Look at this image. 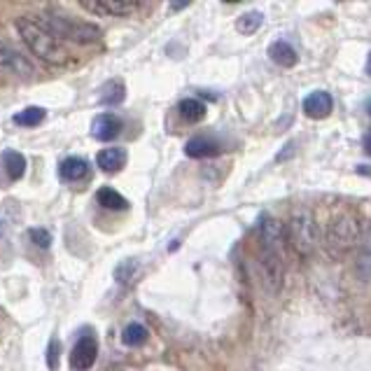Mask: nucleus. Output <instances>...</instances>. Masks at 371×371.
Masks as SVG:
<instances>
[{
	"mask_svg": "<svg viewBox=\"0 0 371 371\" xmlns=\"http://www.w3.org/2000/svg\"><path fill=\"white\" fill-rule=\"evenodd\" d=\"M367 75L371 77V52H369V56H367Z\"/></svg>",
	"mask_w": 371,
	"mask_h": 371,
	"instance_id": "cd10ccee",
	"label": "nucleus"
},
{
	"mask_svg": "<svg viewBox=\"0 0 371 371\" xmlns=\"http://www.w3.org/2000/svg\"><path fill=\"white\" fill-rule=\"evenodd\" d=\"M362 236V229L355 217H338V220L332 224V229H329V240L336 245V248H353L358 245V240Z\"/></svg>",
	"mask_w": 371,
	"mask_h": 371,
	"instance_id": "20e7f679",
	"label": "nucleus"
},
{
	"mask_svg": "<svg viewBox=\"0 0 371 371\" xmlns=\"http://www.w3.org/2000/svg\"><path fill=\"white\" fill-rule=\"evenodd\" d=\"M365 150H367V155H371V131L365 135Z\"/></svg>",
	"mask_w": 371,
	"mask_h": 371,
	"instance_id": "a878e982",
	"label": "nucleus"
},
{
	"mask_svg": "<svg viewBox=\"0 0 371 371\" xmlns=\"http://www.w3.org/2000/svg\"><path fill=\"white\" fill-rule=\"evenodd\" d=\"M150 332L148 327L140 325V322H128L122 332V343L128 345V348H140V345L148 343Z\"/></svg>",
	"mask_w": 371,
	"mask_h": 371,
	"instance_id": "a211bd4d",
	"label": "nucleus"
},
{
	"mask_svg": "<svg viewBox=\"0 0 371 371\" xmlns=\"http://www.w3.org/2000/svg\"><path fill=\"white\" fill-rule=\"evenodd\" d=\"M17 31L23 43H26V47L38 56V59L54 63V66L66 61V50H63V45L50 33V31H45L40 26L35 19H28V17L19 19Z\"/></svg>",
	"mask_w": 371,
	"mask_h": 371,
	"instance_id": "f257e3e1",
	"label": "nucleus"
},
{
	"mask_svg": "<svg viewBox=\"0 0 371 371\" xmlns=\"http://www.w3.org/2000/svg\"><path fill=\"white\" fill-rule=\"evenodd\" d=\"M257 231H260L262 248H269V250H273V253L280 255V248H283V243L287 240L283 224H280L278 220H273L271 215H262L260 224H257Z\"/></svg>",
	"mask_w": 371,
	"mask_h": 371,
	"instance_id": "423d86ee",
	"label": "nucleus"
},
{
	"mask_svg": "<svg viewBox=\"0 0 371 371\" xmlns=\"http://www.w3.org/2000/svg\"><path fill=\"white\" fill-rule=\"evenodd\" d=\"M40 19H35L40 26L59 40V38H68V40H75V43H96L101 40L103 31L99 26L89 21H77L68 17V14H56V12H43L38 14Z\"/></svg>",
	"mask_w": 371,
	"mask_h": 371,
	"instance_id": "f03ea898",
	"label": "nucleus"
},
{
	"mask_svg": "<svg viewBox=\"0 0 371 371\" xmlns=\"http://www.w3.org/2000/svg\"><path fill=\"white\" fill-rule=\"evenodd\" d=\"M133 273H135V262L126 260L124 264H119V266H117L115 276H117L119 283H126V280H131V278H133Z\"/></svg>",
	"mask_w": 371,
	"mask_h": 371,
	"instance_id": "b1692460",
	"label": "nucleus"
},
{
	"mask_svg": "<svg viewBox=\"0 0 371 371\" xmlns=\"http://www.w3.org/2000/svg\"><path fill=\"white\" fill-rule=\"evenodd\" d=\"M119 131H122V122H119L115 115H110V112H103V115L96 117L94 124H92V135L101 143L115 140Z\"/></svg>",
	"mask_w": 371,
	"mask_h": 371,
	"instance_id": "9d476101",
	"label": "nucleus"
},
{
	"mask_svg": "<svg viewBox=\"0 0 371 371\" xmlns=\"http://www.w3.org/2000/svg\"><path fill=\"white\" fill-rule=\"evenodd\" d=\"M99 358V343L94 336H82L70 353V367L75 371H89Z\"/></svg>",
	"mask_w": 371,
	"mask_h": 371,
	"instance_id": "0eeeda50",
	"label": "nucleus"
},
{
	"mask_svg": "<svg viewBox=\"0 0 371 371\" xmlns=\"http://www.w3.org/2000/svg\"><path fill=\"white\" fill-rule=\"evenodd\" d=\"M177 112H180V117L184 122L196 124L206 117V103L199 99H182L177 103Z\"/></svg>",
	"mask_w": 371,
	"mask_h": 371,
	"instance_id": "f3484780",
	"label": "nucleus"
},
{
	"mask_svg": "<svg viewBox=\"0 0 371 371\" xmlns=\"http://www.w3.org/2000/svg\"><path fill=\"white\" fill-rule=\"evenodd\" d=\"M369 117H371V101H369Z\"/></svg>",
	"mask_w": 371,
	"mask_h": 371,
	"instance_id": "c756f323",
	"label": "nucleus"
},
{
	"mask_svg": "<svg viewBox=\"0 0 371 371\" xmlns=\"http://www.w3.org/2000/svg\"><path fill=\"white\" fill-rule=\"evenodd\" d=\"M28 238L33 240L38 248H43V250H47V248L52 245V233L47 231V229H31L28 231Z\"/></svg>",
	"mask_w": 371,
	"mask_h": 371,
	"instance_id": "5701e85b",
	"label": "nucleus"
},
{
	"mask_svg": "<svg viewBox=\"0 0 371 371\" xmlns=\"http://www.w3.org/2000/svg\"><path fill=\"white\" fill-rule=\"evenodd\" d=\"M187 3H171V10H184Z\"/></svg>",
	"mask_w": 371,
	"mask_h": 371,
	"instance_id": "bb28decb",
	"label": "nucleus"
},
{
	"mask_svg": "<svg viewBox=\"0 0 371 371\" xmlns=\"http://www.w3.org/2000/svg\"><path fill=\"white\" fill-rule=\"evenodd\" d=\"M260 264H262V271H264V278L269 283L271 289H278L283 285V260H280L278 253H273L269 248H262V255H260Z\"/></svg>",
	"mask_w": 371,
	"mask_h": 371,
	"instance_id": "1a4fd4ad",
	"label": "nucleus"
},
{
	"mask_svg": "<svg viewBox=\"0 0 371 371\" xmlns=\"http://www.w3.org/2000/svg\"><path fill=\"white\" fill-rule=\"evenodd\" d=\"M12 119H14V124H19V126H38L45 119V110L31 106V108H23L21 112H17Z\"/></svg>",
	"mask_w": 371,
	"mask_h": 371,
	"instance_id": "4be33fe9",
	"label": "nucleus"
},
{
	"mask_svg": "<svg viewBox=\"0 0 371 371\" xmlns=\"http://www.w3.org/2000/svg\"><path fill=\"white\" fill-rule=\"evenodd\" d=\"M332 108H334V101H332V96H329L327 92H311L304 99V112L311 119H325V117H329Z\"/></svg>",
	"mask_w": 371,
	"mask_h": 371,
	"instance_id": "9b49d317",
	"label": "nucleus"
},
{
	"mask_svg": "<svg viewBox=\"0 0 371 371\" xmlns=\"http://www.w3.org/2000/svg\"><path fill=\"white\" fill-rule=\"evenodd\" d=\"M0 236H3V222H0Z\"/></svg>",
	"mask_w": 371,
	"mask_h": 371,
	"instance_id": "c85d7f7f",
	"label": "nucleus"
},
{
	"mask_svg": "<svg viewBox=\"0 0 371 371\" xmlns=\"http://www.w3.org/2000/svg\"><path fill=\"white\" fill-rule=\"evenodd\" d=\"M96 201H99L103 208H108V211H126L128 208V201L112 187H103L96 192Z\"/></svg>",
	"mask_w": 371,
	"mask_h": 371,
	"instance_id": "aec40b11",
	"label": "nucleus"
},
{
	"mask_svg": "<svg viewBox=\"0 0 371 371\" xmlns=\"http://www.w3.org/2000/svg\"><path fill=\"white\" fill-rule=\"evenodd\" d=\"M82 7L96 14H108V17H128L138 10V3L133 0H84Z\"/></svg>",
	"mask_w": 371,
	"mask_h": 371,
	"instance_id": "6e6552de",
	"label": "nucleus"
},
{
	"mask_svg": "<svg viewBox=\"0 0 371 371\" xmlns=\"http://www.w3.org/2000/svg\"><path fill=\"white\" fill-rule=\"evenodd\" d=\"M269 56H271V61L278 63L280 68H294L297 61H299L297 50L289 43H285V40H276V43H271Z\"/></svg>",
	"mask_w": 371,
	"mask_h": 371,
	"instance_id": "4468645a",
	"label": "nucleus"
},
{
	"mask_svg": "<svg viewBox=\"0 0 371 371\" xmlns=\"http://www.w3.org/2000/svg\"><path fill=\"white\" fill-rule=\"evenodd\" d=\"M96 164L103 173H117L126 164V150L122 148H106L96 155Z\"/></svg>",
	"mask_w": 371,
	"mask_h": 371,
	"instance_id": "ddd939ff",
	"label": "nucleus"
},
{
	"mask_svg": "<svg viewBox=\"0 0 371 371\" xmlns=\"http://www.w3.org/2000/svg\"><path fill=\"white\" fill-rule=\"evenodd\" d=\"M0 68L10 70L19 77H33L35 75L33 63H31L23 54H19L17 50H14L12 45L3 43V40H0Z\"/></svg>",
	"mask_w": 371,
	"mask_h": 371,
	"instance_id": "39448f33",
	"label": "nucleus"
},
{
	"mask_svg": "<svg viewBox=\"0 0 371 371\" xmlns=\"http://www.w3.org/2000/svg\"><path fill=\"white\" fill-rule=\"evenodd\" d=\"M59 338H52L50 341V348H47V365H50V369H56L59 367Z\"/></svg>",
	"mask_w": 371,
	"mask_h": 371,
	"instance_id": "393cba45",
	"label": "nucleus"
},
{
	"mask_svg": "<svg viewBox=\"0 0 371 371\" xmlns=\"http://www.w3.org/2000/svg\"><path fill=\"white\" fill-rule=\"evenodd\" d=\"M285 233H287L289 245H292L299 255H311L320 240L318 224H316V220H313V215L306 213V211H297L292 217H289Z\"/></svg>",
	"mask_w": 371,
	"mask_h": 371,
	"instance_id": "7ed1b4c3",
	"label": "nucleus"
},
{
	"mask_svg": "<svg viewBox=\"0 0 371 371\" xmlns=\"http://www.w3.org/2000/svg\"><path fill=\"white\" fill-rule=\"evenodd\" d=\"M59 175H61V180H66V182H79L82 177L89 175V164L79 157H68L61 161Z\"/></svg>",
	"mask_w": 371,
	"mask_h": 371,
	"instance_id": "2eb2a0df",
	"label": "nucleus"
},
{
	"mask_svg": "<svg viewBox=\"0 0 371 371\" xmlns=\"http://www.w3.org/2000/svg\"><path fill=\"white\" fill-rule=\"evenodd\" d=\"M3 168H5V173L7 177H10L12 182H17L23 177V173H26V159H23V155H19V152H5L3 155Z\"/></svg>",
	"mask_w": 371,
	"mask_h": 371,
	"instance_id": "6ab92c4d",
	"label": "nucleus"
},
{
	"mask_svg": "<svg viewBox=\"0 0 371 371\" xmlns=\"http://www.w3.org/2000/svg\"><path fill=\"white\" fill-rule=\"evenodd\" d=\"M222 152L220 143L215 138H208V135H196V138L187 140L184 145V155L192 159H208V157H217Z\"/></svg>",
	"mask_w": 371,
	"mask_h": 371,
	"instance_id": "f8f14e48",
	"label": "nucleus"
},
{
	"mask_svg": "<svg viewBox=\"0 0 371 371\" xmlns=\"http://www.w3.org/2000/svg\"><path fill=\"white\" fill-rule=\"evenodd\" d=\"M262 23H264L262 12H245L236 19V31L240 35H253L255 31H260Z\"/></svg>",
	"mask_w": 371,
	"mask_h": 371,
	"instance_id": "412c9836",
	"label": "nucleus"
},
{
	"mask_svg": "<svg viewBox=\"0 0 371 371\" xmlns=\"http://www.w3.org/2000/svg\"><path fill=\"white\" fill-rule=\"evenodd\" d=\"M126 99V87L122 79H108L106 84L101 87L99 94V103L101 106H119Z\"/></svg>",
	"mask_w": 371,
	"mask_h": 371,
	"instance_id": "dca6fc26",
	"label": "nucleus"
}]
</instances>
